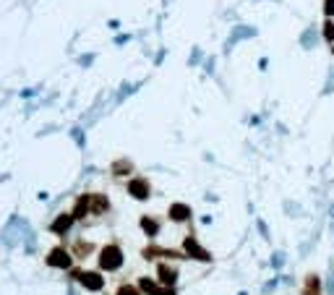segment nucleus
<instances>
[{
	"instance_id": "nucleus-1",
	"label": "nucleus",
	"mask_w": 334,
	"mask_h": 295,
	"mask_svg": "<svg viewBox=\"0 0 334 295\" xmlns=\"http://www.w3.org/2000/svg\"><path fill=\"white\" fill-rule=\"evenodd\" d=\"M99 264H102V269H118V266L123 264V253H120V248L107 246L105 251H102V256H99Z\"/></svg>"
},
{
	"instance_id": "nucleus-2",
	"label": "nucleus",
	"mask_w": 334,
	"mask_h": 295,
	"mask_svg": "<svg viewBox=\"0 0 334 295\" xmlns=\"http://www.w3.org/2000/svg\"><path fill=\"white\" fill-rule=\"evenodd\" d=\"M47 264H50V266H60V269H66V266H71V256L63 251V248H55V251L50 253Z\"/></svg>"
},
{
	"instance_id": "nucleus-3",
	"label": "nucleus",
	"mask_w": 334,
	"mask_h": 295,
	"mask_svg": "<svg viewBox=\"0 0 334 295\" xmlns=\"http://www.w3.org/2000/svg\"><path fill=\"white\" fill-rule=\"evenodd\" d=\"M128 191H131V196H136V199H149V183L146 180H131L128 183Z\"/></svg>"
},
{
	"instance_id": "nucleus-4",
	"label": "nucleus",
	"mask_w": 334,
	"mask_h": 295,
	"mask_svg": "<svg viewBox=\"0 0 334 295\" xmlns=\"http://www.w3.org/2000/svg\"><path fill=\"white\" fill-rule=\"evenodd\" d=\"M185 253H188V256H196L199 261H209V253L204 251V248H201L196 241H193V238H188V241H185Z\"/></svg>"
},
{
	"instance_id": "nucleus-5",
	"label": "nucleus",
	"mask_w": 334,
	"mask_h": 295,
	"mask_svg": "<svg viewBox=\"0 0 334 295\" xmlns=\"http://www.w3.org/2000/svg\"><path fill=\"white\" fill-rule=\"evenodd\" d=\"M79 280H81V285H84V288H89V290H99L102 285H105L97 272H86V274H79Z\"/></svg>"
},
{
	"instance_id": "nucleus-6",
	"label": "nucleus",
	"mask_w": 334,
	"mask_h": 295,
	"mask_svg": "<svg viewBox=\"0 0 334 295\" xmlns=\"http://www.w3.org/2000/svg\"><path fill=\"white\" fill-rule=\"evenodd\" d=\"M170 217L175 219V222H185V219L191 217V209L185 207V204H172L170 207Z\"/></svg>"
},
{
	"instance_id": "nucleus-7",
	"label": "nucleus",
	"mask_w": 334,
	"mask_h": 295,
	"mask_svg": "<svg viewBox=\"0 0 334 295\" xmlns=\"http://www.w3.org/2000/svg\"><path fill=\"white\" fill-rule=\"evenodd\" d=\"M71 222H73V214H60L52 222V233H66V230L71 227Z\"/></svg>"
},
{
	"instance_id": "nucleus-8",
	"label": "nucleus",
	"mask_w": 334,
	"mask_h": 295,
	"mask_svg": "<svg viewBox=\"0 0 334 295\" xmlns=\"http://www.w3.org/2000/svg\"><path fill=\"white\" fill-rule=\"evenodd\" d=\"M138 288H141L144 293H149V295H165V290L157 288V282H152L149 277H144L141 282H138Z\"/></svg>"
},
{
	"instance_id": "nucleus-9",
	"label": "nucleus",
	"mask_w": 334,
	"mask_h": 295,
	"mask_svg": "<svg viewBox=\"0 0 334 295\" xmlns=\"http://www.w3.org/2000/svg\"><path fill=\"white\" fill-rule=\"evenodd\" d=\"M160 280L165 282V285H172L175 280H178V272H175V269H170V266H160Z\"/></svg>"
},
{
	"instance_id": "nucleus-10",
	"label": "nucleus",
	"mask_w": 334,
	"mask_h": 295,
	"mask_svg": "<svg viewBox=\"0 0 334 295\" xmlns=\"http://www.w3.org/2000/svg\"><path fill=\"white\" fill-rule=\"evenodd\" d=\"M141 227H144V233H149V235H157V230H160V225H157L154 219H149V217L141 219Z\"/></svg>"
},
{
	"instance_id": "nucleus-11",
	"label": "nucleus",
	"mask_w": 334,
	"mask_h": 295,
	"mask_svg": "<svg viewBox=\"0 0 334 295\" xmlns=\"http://www.w3.org/2000/svg\"><path fill=\"white\" fill-rule=\"evenodd\" d=\"M91 207H94V211H105L110 204H107L105 196H91Z\"/></svg>"
},
{
	"instance_id": "nucleus-12",
	"label": "nucleus",
	"mask_w": 334,
	"mask_h": 295,
	"mask_svg": "<svg viewBox=\"0 0 334 295\" xmlns=\"http://www.w3.org/2000/svg\"><path fill=\"white\" fill-rule=\"evenodd\" d=\"M324 37H327V40H329V42L334 40V24H332V21H329L327 26H324Z\"/></svg>"
},
{
	"instance_id": "nucleus-13",
	"label": "nucleus",
	"mask_w": 334,
	"mask_h": 295,
	"mask_svg": "<svg viewBox=\"0 0 334 295\" xmlns=\"http://www.w3.org/2000/svg\"><path fill=\"white\" fill-rule=\"evenodd\" d=\"M118 295H138V293L131 288V285H125V288H120V290H118Z\"/></svg>"
},
{
	"instance_id": "nucleus-14",
	"label": "nucleus",
	"mask_w": 334,
	"mask_h": 295,
	"mask_svg": "<svg viewBox=\"0 0 334 295\" xmlns=\"http://www.w3.org/2000/svg\"><path fill=\"white\" fill-rule=\"evenodd\" d=\"M324 11H327V16H334V0H327V3H324Z\"/></svg>"
}]
</instances>
